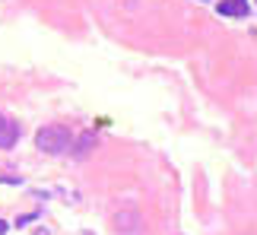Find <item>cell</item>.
<instances>
[{"label": "cell", "mask_w": 257, "mask_h": 235, "mask_svg": "<svg viewBox=\"0 0 257 235\" xmlns=\"http://www.w3.org/2000/svg\"><path fill=\"white\" fill-rule=\"evenodd\" d=\"M73 143V133L70 127L64 124H51V127H42V131L35 133V146L42 153H51V156H60V153H67Z\"/></svg>", "instance_id": "cell-1"}, {"label": "cell", "mask_w": 257, "mask_h": 235, "mask_svg": "<svg viewBox=\"0 0 257 235\" xmlns=\"http://www.w3.org/2000/svg\"><path fill=\"white\" fill-rule=\"evenodd\" d=\"M114 229L121 235H140L143 232V216H140V210H121L118 216H114Z\"/></svg>", "instance_id": "cell-2"}, {"label": "cell", "mask_w": 257, "mask_h": 235, "mask_svg": "<svg viewBox=\"0 0 257 235\" xmlns=\"http://www.w3.org/2000/svg\"><path fill=\"white\" fill-rule=\"evenodd\" d=\"M216 10H219V16H251V3L248 0H222Z\"/></svg>", "instance_id": "cell-3"}, {"label": "cell", "mask_w": 257, "mask_h": 235, "mask_svg": "<svg viewBox=\"0 0 257 235\" xmlns=\"http://www.w3.org/2000/svg\"><path fill=\"white\" fill-rule=\"evenodd\" d=\"M19 140V124L10 118H3V127H0V150H13Z\"/></svg>", "instance_id": "cell-4"}, {"label": "cell", "mask_w": 257, "mask_h": 235, "mask_svg": "<svg viewBox=\"0 0 257 235\" xmlns=\"http://www.w3.org/2000/svg\"><path fill=\"white\" fill-rule=\"evenodd\" d=\"M70 150H73V159H86L96 150V133H79L77 143H70Z\"/></svg>", "instance_id": "cell-5"}, {"label": "cell", "mask_w": 257, "mask_h": 235, "mask_svg": "<svg viewBox=\"0 0 257 235\" xmlns=\"http://www.w3.org/2000/svg\"><path fill=\"white\" fill-rule=\"evenodd\" d=\"M35 216H38V213H26V216H19V219H16V226H29Z\"/></svg>", "instance_id": "cell-6"}, {"label": "cell", "mask_w": 257, "mask_h": 235, "mask_svg": "<svg viewBox=\"0 0 257 235\" xmlns=\"http://www.w3.org/2000/svg\"><path fill=\"white\" fill-rule=\"evenodd\" d=\"M6 232V223H3V219H0V235H3Z\"/></svg>", "instance_id": "cell-7"}, {"label": "cell", "mask_w": 257, "mask_h": 235, "mask_svg": "<svg viewBox=\"0 0 257 235\" xmlns=\"http://www.w3.org/2000/svg\"><path fill=\"white\" fill-rule=\"evenodd\" d=\"M35 235H51V232H48V229H38V232H35Z\"/></svg>", "instance_id": "cell-8"}, {"label": "cell", "mask_w": 257, "mask_h": 235, "mask_svg": "<svg viewBox=\"0 0 257 235\" xmlns=\"http://www.w3.org/2000/svg\"><path fill=\"white\" fill-rule=\"evenodd\" d=\"M0 127H3V115H0Z\"/></svg>", "instance_id": "cell-9"}]
</instances>
